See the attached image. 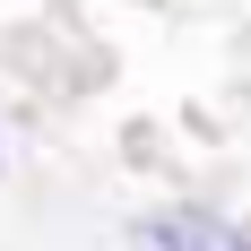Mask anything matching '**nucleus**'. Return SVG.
Instances as JSON below:
<instances>
[{
    "label": "nucleus",
    "mask_w": 251,
    "mask_h": 251,
    "mask_svg": "<svg viewBox=\"0 0 251 251\" xmlns=\"http://www.w3.org/2000/svg\"><path fill=\"white\" fill-rule=\"evenodd\" d=\"M148 243H156V251H251L243 234L226 226V217H200V208H174V217H156V226H148Z\"/></svg>",
    "instance_id": "1"
}]
</instances>
